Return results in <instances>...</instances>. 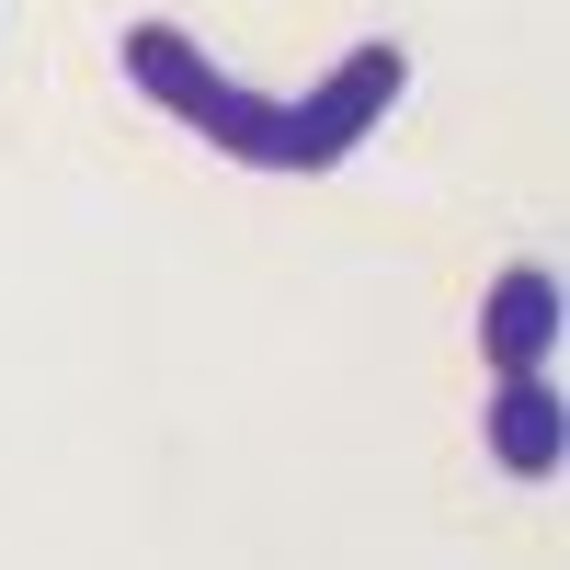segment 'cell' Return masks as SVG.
<instances>
[{"label":"cell","instance_id":"1","mask_svg":"<svg viewBox=\"0 0 570 570\" xmlns=\"http://www.w3.org/2000/svg\"><path fill=\"white\" fill-rule=\"evenodd\" d=\"M400 91H411V46H400V35H365L354 58H331L308 91H285V104H274L263 171H331V160H354L365 137L389 126Z\"/></svg>","mask_w":570,"mask_h":570},{"label":"cell","instance_id":"4","mask_svg":"<svg viewBox=\"0 0 570 570\" xmlns=\"http://www.w3.org/2000/svg\"><path fill=\"white\" fill-rule=\"evenodd\" d=\"M570 445V411L548 376H491V468H513V480H548Z\"/></svg>","mask_w":570,"mask_h":570},{"label":"cell","instance_id":"2","mask_svg":"<svg viewBox=\"0 0 570 570\" xmlns=\"http://www.w3.org/2000/svg\"><path fill=\"white\" fill-rule=\"evenodd\" d=\"M126 80L149 91L160 115H183V126L206 137V149H228V160H252V171H263L274 104H263V91H240V80H228V69H217L183 23H126Z\"/></svg>","mask_w":570,"mask_h":570},{"label":"cell","instance_id":"3","mask_svg":"<svg viewBox=\"0 0 570 570\" xmlns=\"http://www.w3.org/2000/svg\"><path fill=\"white\" fill-rule=\"evenodd\" d=\"M480 354H491V376H548V354H559V274L548 263H502L491 274Z\"/></svg>","mask_w":570,"mask_h":570}]
</instances>
